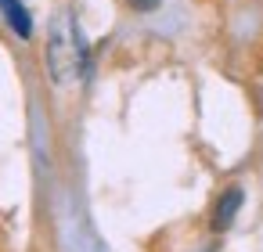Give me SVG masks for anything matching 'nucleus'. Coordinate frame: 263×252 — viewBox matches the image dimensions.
Here are the masks:
<instances>
[{
  "label": "nucleus",
  "mask_w": 263,
  "mask_h": 252,
  "mask_svg": "<svg viewBox=\"0 0 263 252\" xmlns=\"http://www.w3.org/2000/svg\"><path fill=\"white\" fill-rule=\"evenodd\" d=\"M241 202H245V191H241L238 184H231L227 191H220L216 209H213V230H216V234H220V230H227V227L234 223V216H238Z\"/></svg>",
  "instance_id": "nucleus-1"
},
{
  "label": "nucleus",
  "mask_w": 263,
  "mask_h": 252,
  "mask_svg": "<svg viewBox=\"0 0 263 252\" xmlns=\"http://www.w3.org/2000/svg\"><path fill=\"white\" fill-rule=\"evenodd\" d=\"M130 8H134V11H155L159 0H130Z\"/></svg>",
  "instance_id": "nucleus-3"
},
{
  "label": "nucleus",
  "mask_w": 263,
  "mask_h": 252,
  "mask_svg": "<svg viewBox=\"0 0 263 252\" xmlns=\"http://www.w3.org/2000/svg\"><path fill=\"white\" fill-rule=\"evenodd\" d=\"M0 11H4V18H8V26H11V33L18 40H29L33 36V15L26 11L22 0H0Z\"/></svg>",
  "instance_id": "nucleus-2"
}]
</instances>
